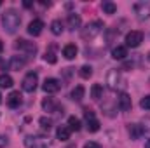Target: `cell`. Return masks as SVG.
<instances>
[{
    "label": "cell",
    "mask_w": 150,
    "mask_h": 148,
    "mask_svg": "<svg viewBox=\"0 0 150 148\" xmlns=\"http://www.w3.org/2000/svg\"><path fill=\"white\" fill-rule=\"evenodd\" d=\"M2 25L7 33H16L21 25V16L16 9H5V12L2 14Z\"/></svg>",
    "instance_id": "6da1fadb"
},
{
    "label": "cell",
    "mask_w": 150,
    "mask_h": 148,
    "mask_svg": "<svg viewBox=\"0 0 150 148\" xmlns=\"http://www.w3.org/2000/svg\"><path fill=\"white\" fill-rule=\"evenodd\" d=\"M25 147L26 148H51V140L47 136L30 134V136L25 138Z\"/></svg>",
    "instance_id": "7a4b0ae2"
},
{
    "label": "cell",
    "mask_w": 150,
    "mask_h": 148,
    "mask_svg": "<svg viewBox=\"0 0 150 148\" xmlns=\"http://www.w3.org/2000/svg\"><path fill=\"white\" fill-rule=\"evenodd\" d=\"M103 21H93V23H89L86 28H82V38L84 40H93V38H96L101 32H103Z\"/></svg>",
    "instance_id": "3957f363"
},
{
    "label": "cell",
    "mask_w": 150,
    "mask_h": 148,
    "mask_svg": "<svg viewBox=\"0 0 150 148\" xmlns=\"http://www.w3.org/2000/svg\"><path fill=\"white\" fill-rule=\"evenodd\" d=\"M107 84H108V87L112 89V91H117L122 84H124V78H122V75L119 70H110L108 75H107Z\"/></svg>",
    "instance_id": "277c9868"
},
{
    "label": "cell",
    "mask_w": 150,
    "mask_h": 148,
    "mask_svg": "<svg viewBox=\"0 0 150 148\" xmlns=\"http://www.w3.org/2000/svg\"><path fill=\"white\" fill-rule=\"evenodd\" d=\"M84 117H86V124H87V131H89V132L100 131V120L96 118L94 111L89 110V108H86V110H84Z\"/></svg>",
    "instance_id": "5b68a950"
},
{
    "label": "cell",
    "mask_w": 150,
    "mask_h": 148,
    "mask_svg": "<svg viewBox=\"0 0 150 148\" xmlns=\"http://www.w3.org/2000/svg\"><path fill=\"white\" fill-rule=\"evenodd\" d=\"M37 84H38V75L35 72H30V73L25 75V78H23V91H26V92H33L35 89H37Z\"/></svg>",
    "instance_id": "8992f818"
},
{
    "label": "cell",
    "mask_w": 150,
    "mask_h": 148,
    "mask_svg": "<svg viewBox=\"0 0 150 148\" xmlns=\"http://www.w3.org/2000/svg\"><path fill=\"white\" fill-rule=\"evenodd\" d=\"M14 47H16V49H19V51H23V52H25V54H28V56H33V54L37 52V45H35L33 42H28V40H25V38H19V40H16Z\"/></svg>",
    "instance_id": "52a82bcc"
},
{
    "label": "cell",
    "mask_w": 150,
    "mask_h": 148,
    "mask_svg": "<svg viewBox=\"0 0 150 148\" xmlns=\"http://www.w3.org/2000/svg\"><path fill=\"white\" fill-rule=\"evenodd\" d=\"M142 42H143V33L138 32V30H133V32H129V33L126 35V47L134 49V47H138Z\"/></svg>",
    "instance_id": "ba28073f"
},
{
    "label": "cell",
    "mask_w": 150,
    "mask_h": 148,
    "mask_svg": "<svg viewBox=\"0 0 150 148\" xmlns=\"http://www.w3.org/2000/svg\"><path fill=\"white\" fill-rule=\"evenodd\" d=\"M42 108L44 111H47V113H63V108L59 106V103L58 101H54L52 98H44L42 99Z\"/></svg>",
    "instance_id": "9c48e42d"
},
{
    "label": "cell",
    "mask_w": 150,
    "mask_h": 148,
    "mask_svg": "<svg viewBox=\"0 0 150 148\" xmlns=\"http://www.w3.org/2000/svg\"><path fill=\"white\" fill-rule=\"evenodd\" d=\"M42 89L47 92V94H54V92H58L59 89H61V82L58 80V78H45L44 80V84H42Z\"/></svg>",
    "instance_id": "30bf717a"
},
{
    "label": "cell",
    "mask_w": 150,
    "mask_h": 148,
    "mask_svg": "<svg viewBox=\"0 0 150 148\" xmlns=\"http://www.w3.org/2000/svg\"><path fill=\"white\" fill-rule=\"evenodd\" d=\"M117 106H119V110H122V111L131 110V106H133L131 96L127 92H119L117 94Z\"/></svg>",
    "instance_id": "8fae6325"
},
{
    "label": "cell",
    "mask_w": 150,
    "mask_h": 148,
    "mask_svg": "<svg viewBox=\"0 0 150 148\" xmlns=\"http://www.w3.org/2000/svg\"><path fill=\"white\" fill-rule=\"evenodd\" d=\"M134 11H136V16L140 21L143 19H149L150 18V4H145V2H140L134 5Z\"/></svg>",
    "instance_id": "7c38bea8"
},
{
    "label": "cell",
    "mask_w": 150,
    "mask_h": 148,
    "mask_svg": "<svg viewBox=\"0 0 150 148\" xmlns=\"http://www.w3.org/2000/svg\"><path fill=\"white\" fill-rule=\"evenodd\" d=\"M5 101H7V106H9V108H19L21 103H23V98H21L19 91H12V92L7 96Z\"/></svg>",
    "instance_id": "4fadbf2b"
},
{
    "label": "cell",
    "mask_w": 150,
    "mask_h": 148,
    "mask_svg": "<svg viewBox=\"0 0 150 148\" xmlns=\"http://www.w3.org/2000/svg\"><path fill=\"white\" fill-rule=\"evenodd\" d=\"M28 33L30 35H33V37H38L40 33H42V30H44V23L40 21V19H33V21H30V25H28Z\"/></svg>",
    "instance_id": "5bb4252c"
},
{
    "label": "cell",
    "mask_w": 150,
    "mask_h": 148,
    "mask_svg": "<svg viewBox=\"0 0 150 148\" xmlns=\"http://www.w3.org/2000/svg\"><path fill=\"white\" fill-rule=\"evenodd\" d=\"M25 65H26V59L21 58V56H12V58L9 59V68H11V70L19 72V70L25 68Z\"/></svg>",
    "instance_id": "9a60e30c"
},
{
    "label": "cell",
    "mask_w": 150,
    "mask_h": 148,
    "mask_svg": "<svg viewBox=\"0 0 150 148\" xmlns=\"http://www.w3.org/2000/svg\"><path fill=\"white\" fill-rule=\"evenodd\" d=\"M112 58L113 59H119V61L126 59V58H127V47H126V45H117V47H113L112 49Z\"/></svg>",
    "instance_id": "2e32d148"
},
{
    "label": "cell",
    "mask_w": 150,
    "mask_h": 148,
    "mask_svg": "<svg viewBox=\"0 0 150 148\" xmlns=\"http://www.w3.org/2000/svg\"><path fill=\"white\" fill-rule=\"evenodd\" d=\"M143 132H145L143 125H140V124H131L129 125V136H131V140H140L143 136Z\"/></svg>",
    "instance_id": "e0dca14e"
},
{
    "label": "cell",
    "mask_w": 150,
    "mask_h": 148,
    "mask_svg": "<svg viewBox=\"0 0 150 148\" xmlns=\"http://www.w3.org/2000/svg\"><path fill=\"white\" fill-rule=\"evenodd\" d=\"M70 127L68 125H59L58 129H56V136H58V140H61V141H68L70 140Z\"/></svg>",
    "instance_id": "ac0fdd59"
},
{
    "label": "cell",
    "mask_w": 150,
    "mask_h": 148,
    "mask_svg": "<svg viewBox=\"0 0 150 148\" xmlns=\"http://www.w3.org/2000/svg\"><path fill=\"white\" fill-rule=\"evenodd\" d=\"M77 52H79V49H77L75 44H67V45L63 47V56H65L67 59H74L75 56H77Z\"/></svg>",
    "instance_id": "d6986e66"
},
{
    "label": "cell",
    "mask_w": 150,
    "mask_h": 148,
    "mask_svg": "<svg viewBox=\"0 0 150 148\" xmlns=\"http://www.w3.org/2000/svg\"><path fill=\"white\" fill-rule=\"evenodd\" d=\"M77 28H80V16L74 12V14H70V16H68V30L75 32Z\"/></svg>",
    "instance_id": "ffe728a7"
},
{
    "label": "cell",
    "mask_w": 150,
    "mask_h": 148,
    "mask_svg": "<svg viewBox=\"0 0 150 148\" xmlns=\"http://www.w3.org/2000/svg\"><path fill=\"white\" fill-rule=\"evenodd\" d=\"M101 96H103V85L101 84H93V87H91V98L94 101H98V99H101Z\"/></svg>",
    "instance_id": "44dd1931"
},
{
    "label": "cell",
    "mask_w": 150,
    "mask_h": 148,
    "mask_svg": "<svg viewBox=\"0 0 150 148\" xmlns=\"http://www.w3.org/2000/svg\"><path fill=\"white\" fill-rule=\"evenodd\" d=\"M84 92H86L84 85H75L70 96H72V99H74V101H82V98H84Z\"/></svg>",
    "instance_id": "7402d4cb"
},
{
    "label": "cell",
    "mask_w": 150,
    "mask_h": 148,
    "mask_svg": "<svg viewBox=\"0 0 150 148\" xmlns=\"http://www.w3.org/2000/svg\"><path fill=\"white\" fill-rule=\"evenodd\" d=\"M12 84H14V80H12L11 75H7V73L0 75V87L2 89H9V87H12Z\"/></svg>",
    "instance_id": "603a6c76"
},
{
    "label": "cell",
    "mask_w": 150,
    "mask_h": 148,
    "mask_svg": "<svg viewBox=\"0 0 150 148\" xmlns=\"http://www.w3.org/2000/svg\"><path fill=\"white\" fill-rule=\"evenodd\" d=\"M101 9H103V12L105 14H115L117 12V5L110 2V0H105L103 4H101Z\"/></svg>",
    "instance_id": "cb8c5ba5"
},
{
    "label": "cell",
    "mask_w": 150,
    "mask_h": 148,
    "mask_svg": "<svg viewBox=\"0 0 150 148\" xmlns=\"http://www.w3.org/2000/svg\"><path fill=\"white\" fill-rule=\"evenodd\" d=\"M68 127H70V131H80L82 124L75 115H72V117H68Z\"/></svg>",
    "instance_id": "d4e9b609"
},
{
    "label": "cell",
    "mask_w": 150,
    "mask_h": 148,
    "mask_svg": "<svg viewBox=\"0 0 150 148\" xmlns=\"http://www.w3.org/2000/svg\"><path fill=\"white\" fill-rule=\"evenodd\" d=\"M51 32H52L54 35H61V33H63V23H61L59 19H54V21L51 23Z\"/></svg>",
    "instance_id": "484cf974"
},
{
    "label": "cell",
    "mask_w": 150,
    "mask_h": 148,
    "mask_svg": "<svg viewBox=\"0 0 150 148\" xmlns=\"http://www.w3.org/2000/svg\"><path fill=\"white\" fill-rule=\"evenodd\" d=\"M38 124H40V127H42L44 131H49V129L52 127V118H49V117H40Z\"/></svg>",
    "instance_id": "4316f807"
},
{
    "label": "cell",
    "mask_w": 150,
    "mask_h": 148,
    "mask_svg": "<svg viewBox=\"0 0 150 148\" xmlns=\"http://www.w3.org/2000/svg\"><path fill=\"white\" fill-rule=\"evenodd\" d=\"M79 73H80L82 78H89V77L93 75V68H91L89 65H84V66L80 68V72H79Z\"/></svg>",
    "instance_id": "83f0119b"
},
{
    "label": "cell",
    "mask_w": 150,
    "mask_h": 148,
    "mask_svg": "<svg viewBox=\"0 0 150 148\" xmlns=\"http://www.w3.org/2000/svg\"><path fill=\"white\" fill-rule=\"evenodd\" d=\"M44 59H45L47 63H51V65H54V63L58 61V58H56V54H54V52H45Z\"/></svg>",
    "instance_id": "f1b7e54d"
},
{
    "label": "cell",
    "mask_w": 150,
    "mask_h": 148,
    "mask_svg": "<svg viewBox=\"0 0 150 148\" xmlns=\"http://www.w3.org/2000/svg\"><path fill=\"white\" fill-rule=\"evenodd\" d=\"M140 106H142L143 110H150V94L149 96H145V98L140 101Z\"/></svg>",
    "instance_id": "f546056e"
},
{
    "label": "cell",
    "mask_w": 150,
    "mask_h": 148,
    "mask_svg": "<svg viewBox=\"0 0 150 148\" xmlns=\"http://www.w3.org/2000/svg\"><path fill=\"white\" fill-rule=\"evenodd\" d=\"M84 148H103L100 143H96V141H87L86 145H84Z\"/></svg>",
    "instance_id": "4dcf8cb0"
},
{
    "label": "cell",
    "mask_w": 150,
    "mask_h": 148,
    "mask_svg": "<svg viewBox=\"0 0 150 148\" xmlns=\"http://www.w3.org/2000/svg\"><path fill=\"white\" fill-rule=\"evenodd\" d=\"M7 136H4V134H0V148H4V147H7Z\"/></svg>",
    "instance_id": "1f68e13d"
},
{
    "label": "cell",
    "mask_w": 150,
    "mask_h": 148,
    "mask_svg": "<svg viewBox=\"0 0 150 148\" xmlns=\"http://www.w3.org/2000/svg\"><path fill=\"white\" fill-rule=\"evenodd\" d=\"M145 148H150V140H147V141H145Z\"/></svg>",
    "instance_id": "d6a6232c"
},
{
    "label": "cell",
    "mask_w": 150,
    "mask_h": 148,
    "mask_svg": "<svg viewBox=\"0 0 150 148\" xmlns=\"http://www.w3.org/2000/svg\"><path fill=\"white\" fill-rule=\"evenodd\" d=\"M2 49H4V44H2V40H0V52H2Z\"/></svg>",
    "instance_id": "836d02e7"
},
{
    "label": "cell",
    "mask_w": 150,
    "mask_h": 148,
    "mask_svg": "<svg viewBox=\"0 0 150 148\" xmlns=\"http://www.w3.org/2000/svg\"><path fill=\"white\" fill-rule=\"evenodd\" d=\"M147 59H149V61H150V52H149V54H147Z\"/></svg>",
    "instance_id": "e575fe53"
},
{
    "label": "cell",
    "mask_w": 150,
    "mask_h": 148,
    "mask_svg": "<svg viewBox=\"0 0 150 148\" xmlns=\"http://www.w3.org/2000/svg\"><path fill=\"white\" fill-rule=\"evenodd\" d=\"M0 103H2V94H0Z\"/></svg>",
    "instance_id": "d590c367"
}]
</instances>
